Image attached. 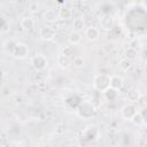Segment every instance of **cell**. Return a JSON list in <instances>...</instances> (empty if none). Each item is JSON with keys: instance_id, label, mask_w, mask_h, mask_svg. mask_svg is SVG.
Segmentation results:
<instances>
[{"instance_id": "5", "label": "cell", "mask_w": 147, "mask_h": 147, "mask_svg": "<svg viewBox=\"0 0 147 147\" xmlns=\"http://www.w3.org/2000/svg\"><path fill=\"white\" fill-rule=\"evenodd\" d=\"M11 55L15 57V59H18V60H22V59H25L28 55H29V47L24 42H17Z\"/></svg>"}, {"instance_id": "23", "label": "cell", "mask_w": 147, "mask_h": 147, "mask_svg": "<svg viewBox=\"0 0 147 147\" xmlns=\"http://www.w3.org/2000/svg\"><path fill=\"white\" fill-rule=\"evenodd\" d=\"M74 52H75V49H74V46H65V47L62 49V52H61V53L72 59V57H74Z\"/></svg>"}, {"instance_id": "15", "label": "cell", "mask_w": 147, "mask_h": 147, "mask_svg": "<svg viewBox=\"0 0 147 147\" xmlns=\"http://www.w3.org/2000/svg\"><path fill=\"white\" fill-rule=\"evenodd\" d=\"M21 26L24 29V30H31L33 26H34V20L32 17H29V16H25L21 20Z\"/></svg>"}, {"instance_id": "16", "label": "cell", "mask_w": 147, "mask_h": 147, "mask_svg": "<svg viewBox=\"0 0 147 147\" xmlns=\"http://www.w3.org/2000/svg\"><path fill=\"white\" fill-rule=\"evenodd\" d=\"M102 94H103L105 99L108 100V101H114V100H116L117 96H118V92H117L116 90L111 88V87L107 88L105 92H102Z\"/></svg>"}, {"instance_id": "27", "label": "cell", "mask_w": 147, "mask_h": 147, "mask_svg": "<svg viewBox=\"0 0 147 147\" xmlns=\"http://www.w3.org/2000/svg\"><path fill=\"white\" fill-rule=\"evenodd\" d=\"M141 114H142V116L145 118V123H147V108L144 109V110H141Z\"/></svg>"}, {"instance_id": "2", "label": "cell", "mask_w": 147, "mask_h": 147, "mask_svg": "<svg viewBox=\"0 0 147 147\" xmlns=\"http://www.w3.org/2000/svg\"><path fill=\"white\" fill-rule=\"evenodd\" d=\"M77 114L80 118L88 119L94 114V106L90 101H83V102H80V105L77 108Z\"/></svg>"}, {"instance_id": "22", "label": "cell", "mask_w": 147, "mask_h": 147, "mask_svg": "<svg viewBox=\"0 0 147 147\" xmlns=\"http://www.w3.org/2000/svg\"><path fill=\"white\" fill-rule=\"evenodd\" d=\"M16 44L17 42H15V41H13V40H7L6 42H5V45H3V48H5V51L7 52V53H13V51H14V48H15V46H16Z\"/></svg>"}, {"instance_id": "28", "label": "cell", "mask_w": 147, "mask_h": 147, "mask_svg": "<svg viewBox=\"0 0 147 147\" xmlns=\"http://www.w3.org/2000/svg\"><path fill=\"white\" fill-rule=\"evenodd\" d=\"M141 5H142V6H144V7L147 9V1H142V2H141Z\"/></svg>"}, {"instance_id": "13", "label": "cell", "mask_w": 147, "mask_h": 147, "mask_svg": "<svg viewBox=\"0 0 147 147\" xmlns=\"http://www.w3.org/2000/svg\"><path fill=\"white\" fill-rule=\"evenodd\" d=\"M68 41L71 46H76L78 45L80 41H82V34L80 32H76V31H72L70 32L69 37H68Z\"/></svg>"}, {"instance_id": "18", "label": "cell", "mask_w": 147, "mask_h": 147, "mask_svg": "<svg viewBox=\"0 0 147 147\" xmlns=\"http://www.w3.org/2000/svg\"><path fill=\"white\" fill-rule=\"evenodd\" d=\"M131 122H132L136 126H142V125L145 124V118H144L141 111H138V113L134 115V117L131 119Z\"/></svg>"}, {"instance_id": "4", "label": "cell", "mask_w": 147, "mask_h": 147, "mask_svg": "<svg viewBox=\"0 0 147 147\" xmlns=\"http://www.w3.org/2000/svg\"><path fill=\"white\" fill-rule=\"evenodd\" d=\"M137 113H138V107L136 106V103H131V102L124 105L121 109V115L126 121H131Z\"/></svg>"}, {"instance_id": "9", "label": "cell", "mask_w": 147, "mask_h": 147, "mask_svg": "<svg viewBox=\"0 0 147 147\" xmlns=\"http://www.w3.org/2000/svg\"><path fill=\"white\" fill-rule=\"evenodd\" d=\"M124 86V79L118 76V75H114V76H110V87L118 91L121 90L122 87Z\"/></svg>"}, {"instance_id": "19", "label": "cell", "mask_w": 147, "mask_h": 147, "mask_svg": "<svg viewBox=\"0 0 147 147\" xmlns=\"http://www.w3.org/2000/svg\"><path fill=\"white\" fill-rule=\"evenodd\" d=\"M136 106H137L138 108H140L141 110L146 109V108H147V94H141V95H139V98H138V100H137V102H136Z\"/></svg>"}, {"instance_id": "10", "label": "cell", "mask_w": 147, "mask_h": 147, "mask_svg": "<svg viewBox=\"0 0 147 147\" xmlns=\"http://www.w3.org/2000/svg\"><path fill=\"white\" fill-rule=\"evenodd\" d=\"M99 130L95 127V126H91L88 127L85 132H84V138L87 139L88 141H94L99 138Z\"/></svg>"}, {"instance_id": "3", "label": "cell", "mask_w": 147, "mask_h": 147, "mask_svg": "<svg viewBox=\"0 0 147 147\" xmlns=\"http://www.w3.org/2000/svg\"><path fill=\"white\" fill-rule=\"evenodd\" d=\"M31 65L37 70V71H41L44 70L47 65H48V60L44 54H36L34 56H32L31 59Z\"/></svg>"}, {"instance_id": "17", "label": "cell", "mask_w": 147, "mask_h": 147, "mask_svg": "<svg viewBox=\"0 0 147 147\" xmlns=\"http://www.w3.org/2000/svg\"><path fill=\"white\" fill-rule=\"evenodd\" d=\"M44 18H45L47 22L53 23V22H55V21L59 18V16H57V13H55V10H53V9H47V10L44 13Z\"/></svg>"}, {"instance_id": "6", "label": "cell", "mask_w": 147, "mask_h": 147, "mask_svg": "<svg viewBox=\"0 0 147 147\" xmlns=\"http://www.w3.org/2000/svg\"><path fill=\"white\" fill-rule=\"evenodd\" d=\"M55 34H56V32H55V30L53 29V26H51V25H44V26H41L40 30H39V36H40V38H41L42 40H46V41L53 40V39L55 38Z\"/></svg>"}, {"instance_id": "20", "label": "cell", "mask_w": 147, "mask_h": 147, "mask_svg": "<svg viewBox=\"0 0 147 147\" xmlns=\"http://www.w3.org/2000/svg\"><path fill=\"white\" fill-rule=\"evenodd\" d=\"M84 64H85V61H84L83 56H80V55H75V56L72 57V65H74L75 68H77V69L83 68Z\"/></svg>"}, {"instance_id": "8", "label": "cell", "mask_w": 147, "mask_h": 147, "mask_svg": "<svg viewBox=\"0 0 147 147\" xmlns=\"http://www.w3.org/2000/svg\"><path fill=\"white\" fill-rule=\"evenodd\" d=\"M85 37L90 41H95L100 37V30L95 26H88L85 30Z\"/></svg>"}, {"instance_id": "24", "label": "cell", "mask_w": 147, "mask_h": 147, "mask_svg": "<svg viewBox=\"0 0 147 147\" xmlns=\"http://www.w3.org/2000/svg\"><path fill=\"white\" fill-rule=\"evenodd\" d=\"M129 100L131 101V103H136L137 102V100H138V98H139V94L137 93V92H134V91H132V92H130L129 93Z\"/></svg>"}, {"instance_id": "25", "label": "cell", "mask_w": 147, "mask_h": 147, "mask_svg": "<svg viewBox=\"0 0 147 147\" xmlns=\"http://www.w3.org/2000/svg\"><path fill=\"white\" fill-rule=\"evenodd\" d=\"M39 8H40V5L38 3V2H30L29 3V9H30V11H32V13H36V11H38L39 10Z\"/></svg>"}, {"instance_id": "11", "label": "cell", "mask_w": 147, "mask_h": 147, "mask_svg": "<svg viewBox=\"0 0 147 147\" xmlns=\"http://www.w3.org/2000/svg\"><path fill=\"white\" fill-rule=\"evenodd\" d=\"M72 28H74V31H76V32H80L83 30H86V24H85L84 18H82V17L74 18V21H72Z\"/></svg>"}, {"instance_id": "21", "label": "cell", "mask_w": 147, "mask_h": 147, "mask_svg": "<svg viewBox=\"0 0 147 147\" xmlns=\"http://www.w3.org/2000/svg\"><path fill=\"white\" fill-rule=\"evenodd\" d=\"M137 55H138V52H137V49L136 48H133V47H129L126 51H125V57H126V60H134L136 57H137Z\"/></svg>"}, {"instance_id": "1", "label": "cell", "mask_w": 147, "mask_h": 147, "mask_svg": "<svg viewBox=\"0 0 147 147\" xmlns=\"http://www.w3.org/2000/svg\"><path fill=\"white\" fill-rule=\"evenodd\" d=\"M93 86L100 92H105L110 87V76L106 74H96L93 77Z\"/></svg>"}, {"instance_id": "26", "label": "cell", "mask_w": 147, "mask_h": 147, "mask_svg": "<svg viewBox=\"0 0 147 147\" xmlns=\"http://www.w3.org/2000/svg\"><path fill=\"white\" fill-rule=\"evenodd\" d=\"M9 31V22H7L6 20H2L1 22V32H7Z\"/></svg>"}, {"instance_id": "12", "label": "cell", "mask_w": 147, "mask_h": 147, "mask_svg": "<svg viewBox=\"0 0 147 147\" xmlns=\"http://www.w3.org/2000/svg\"><path fill=\"white\" fill-rule=\"evenodd\" d=\"M57 16H59V18H60L61 21H68V20L71 18L72 11H71L69 8H67V7H62V8L59 9Z\"/></svg>"}, {"instance_id": "7", "label": "cell", "mask_w": 147, "mask_h": 147, "mask_svg": "<svg viewBox=\"0 0 147 147\" xmlns=\"http://www.w3.org/2000/svg\"><path fill=\"white\" fill-rule=\"evenodd\" d=\"M56 63L61 69H68L70 65H72V59L60 53L56 57Z\"/></svg>"}, {"instance_id": "14", "label": "cell", "mask_w": 147, "mask_h": 147, "mask_svg": "<svg viewBox=\"0 0 147 147\" xmlns=\"http://www.w3.org/2000/svg\"><path fill=\"white\" fill-rule=\"evenodd\" d=\"M100 26H101V29H103V30H110V29H113V26H114V21H113V18L110 17V16H105L103 18H101V21H100Z\"/></svg>"}]
</instances>
